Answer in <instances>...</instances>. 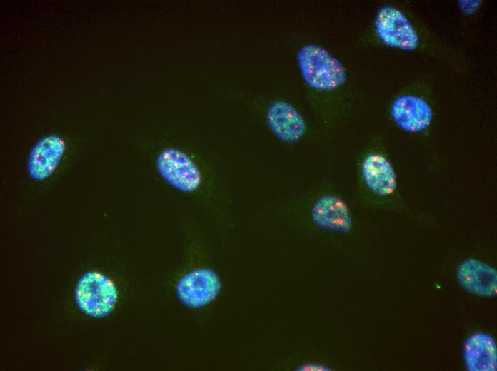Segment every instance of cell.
I'll use <instances>...</instances> for the list:
<instances>
[{
	"mask_svg": "<svg viewBox=\"0 0 497 371\" xmlns=\"http://www.w3.org/2000/svg\"><path fill=\"white\" fill-rule=\"evenodd\" d=\"M363 181L370 191L388 197L397 188V177L391 162L379 153L368 154L361 164Z\"/></svg>",
	"mask_w": 497,
	"mask_h": 371,
	"instance_id": "8fae6325",
	"label": "cell"
},
{
	"mask_svg": "<svg viewBox=\"0 0 497 371\" xmlns=\"http://www.w3.org/2000/svg\"><path fill=\"white\" fill-rule=\"evenodd\" d=\"M117 299L118 291L114 281L96 271L84 273L75 289V300L79 308L93 317H103L110 314Z\"/></svg>",
	"mask_w": 497,
	"mask_h": 371,
	"instance_id": "3957f363",
	"label": "cell"
},
{
	"mask_svg": "<svg viewBox=\"0 0 497 371\" xmlns=\"http://www.w3.org/2000/svg\"><path fill=\"white\" fill-rule=\"evenodd\" d=\"M296 60L303 81L313 90L333 91L346 81L347 73L342 63L318 44L302 46L297 51Z\"/></svg>",
	"mask_w": 497,
	"mask_h": 371,
	"instance_id": "6da1fadb",
	"label": "cell"
},
{
	"mask_svg": "<svg viewBox=\"0 0 497 371\" xmlns=\"http://www.w3.org/2000/svg\"><path fill=\"white\" fill-rule=\"evenodd\" d=\"M394 121L408 132H419L431 124L433 112L430 105L422 98L404 95L396 98L391 108Z\"/></svg>",
	"mask_w": 497,
	"mask_h": 371,
	"instance_id": "30bf717a",
	"label": "cell"
},
{
	"mask_svg": "<svg viewBox=\"0 0 497 371\" xmlns=\"http://www.w3.org/2000/svg\"><path fill=\"white\" fill-rule=\"evenodd\" d=\"M155 165L159 176L174 190L187 195L204 190L203 169L186 151L175 146L165 148L157 154Z\"/></svg>",
	"mask_w": 497,
	"mask_h": 371,
	"instance_id": "7a4b0ae2",
	"label": "cell"
},
{
	"mask_svg": "<svg viewBox=\"0 0 497 371\" xmlns=\"http://www.w3.org/2000/svg\"><path fill=\"white\" fill-rule=\"evenodd\" d=\"M465 3H461V6L462 7V9L468 13V10L471 8V9H474V11L478 9V6L480 5L481 3H478V1H476V3H467V1H464Z\"/></svg>",
	"mask_w": 497,
	"mask_h": 371,
	"instance_id": "4fadbf2b",
	"label": "cell"
},
{
	"mask_svg": "<svg viewBox=\"0 0 497 371\" xmlns=\"http://www.w3.org/2000/svg\"><path fill=\"white\" fill-rule=\"evenodd\" d=\"M456 277L461 285L471 294L493 297L497 293L496 269L480 260H464L458 266Z\"/></svg>",
	"mask_w": 497,
	"mask_h": 371,
	"instance_id": "9c48e42d",
	"label": "cell"
},
{
	"mask_svg": "<svg viewBox=\"0 0 497 371\" xmlns=\"http://www.w3.org/2000/svg\"><path fill=\"white\" fill-rule=\"evenodd\" d=\"M463 351L467 370H497V346L490 335L485 332L471 335L464 342Z\"/></svg>",
	"mask_w": 497,
	"mask_h": 371,
	"instance_id": "7c38bea8",
	"label": "cell"
},
{
	"mask_svg": "<svg viewBox=\"0 0 497 371\" xmlns=\"http://www.w3.org/2000/svg\"><path fill=\"white\" fill-rule=\"evenodd\" d=\"M267 126L280 141L293 143L306 133L307 124L301 113L285 100L271 102L265 113Z\"/></svg>",
	"mask_w": 497,
	"mask_h": 371,
	"instance_id": "8992f818",
	"label": "cell"
},
{
	"mask_svg": "<svg viewBox=\"0 0 497 371\" xmlns=\"http://www.w3.org/2000/svg\"><path fill=\"white\" fill-rule=\"evenodd\" d=\"M66 145L58 135L50 134L40 138L30 151L27 171L31 178L45 181L56 171L64 153Z\"/></svg>",
	"mask_w": 497,
	"mask_h": 371,
	"instance_id": "52a82bcc",
	"label": "cell"
},
{
	"mask_svg": "<svg viewBox=\"0 0 497 371\" xmlns=\"http://www.w3.org/2000/svg\"><path fill=\"white\" fill-rule=\"evenodd\" d=\"M311 217L313 224L323 230L348 233L353 219L346 203L334 194H325L313 203Z\"/></svg>",
	"mask_w": 497,
	"mask_h": 371,
	"instance_id": "ba28073f",
	"label": "cell"
},
{
	"mask_svg": "<svg viewBox=\"0 0 497 371\" xmlns=\"http://www.w3.org/2000/svg\"><path fill=\"white\" fill-rule=\"evenodd\" d=\"M221 288L217 274L209 268L190 270L178 281L176 287L179 300L186 306L198 308L212 302Z\"/></svg>",
	"mask_w": 497,
	"mask_h": 371,
	"instance_id": "5b68a950",
	"label": "cell"
},
{
	"mask_svg": "<svg viewBox=\"0 0 497 371\" xmlns=\"http://www.w3.org/2000/svg\"><path fill=\"white\" fill-rule=\"evenodd\" d=\"M375 29L378 38L388 46L412 51L419 44V37L413 25L393 6H384L378 11Z\"/></svg>",
	"mask_w": 497,
	"mask_h": 371,
	"instance_id": "277c9868",
	"label": "cell"
}]
</instances>
